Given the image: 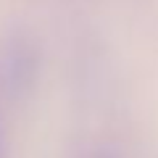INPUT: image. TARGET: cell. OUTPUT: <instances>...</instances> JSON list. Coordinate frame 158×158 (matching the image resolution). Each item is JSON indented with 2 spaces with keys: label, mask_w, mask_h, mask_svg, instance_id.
Masks as SVG:
<instances>
[{
  "label": "cell",
  "mask_w": 158,
  "mask_h": 158,
  "mask_svg": "<svg viewBox=\"0 0 158 158\" xmlns=\"http://www.w3.org/2000/svg\"><path fill=\"white\" fill-rule=\"evenodd\" d=\"M40 77V50L32 40L16 34L0 48V90L11 98H24Z\"/></svg>",
  "instance_id": "1"
},
{
  "label": "cell",
  "mask_w": 158,
  "mask_h": 158,
  "mask_svg": "<svg viewBox=\"0 0 158 158\" xmlns=\"http://www.w3.org/2000/svg\"><path fill=\"white\" fill-rule=\"evenodd\" d=\"M87 158H121V156H118L116 150H111V148H98V150H92Z\"/></svg>",
  "instance_id": "2"
},
{
  "label": "cell",
  "mask_w": 158,
  "mask_h": 158,
  "mask_svg": "<svg viewBox=\"0 0 158 158\" xmlns=\"http://www.w3.org/2000/svg\"><path fill=\"white\" fill-rule=\"evenodd\" d=\"M0 158H3V140H0Z\"/></svg>",
  "instance_id": "3"
}]
</instances>
